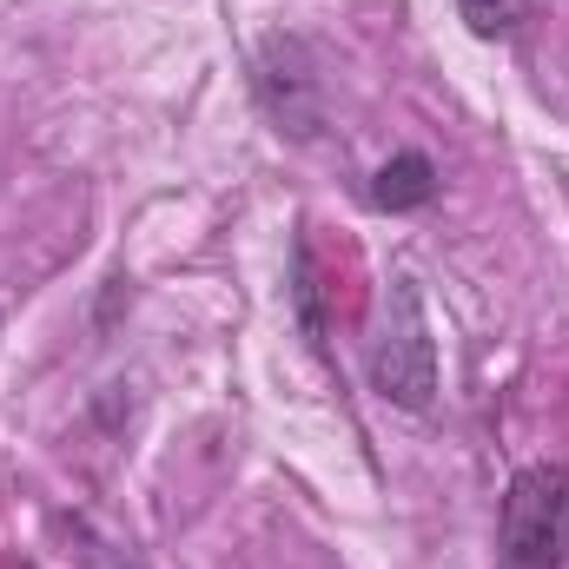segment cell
I'll return each instance as SVG.
<instances>
[{
    "instance_id": "6da1fadb",
    "label": "cell",
    "mask_w": 569,
    "mask_h": 569,
    "mask_svg": "<svg viewBox=\"0 0 569 569\" xmlns=\"http://www.w3.org/2000/svg\"><path fill=\"white\" fill-rule=\"evenodd\" d=\"M371 385L378 398H391L398 411H430L437 405V338H430L425 291L411 272H398L385 291V325H378V351H371Z\"/></svg>"
},
{
    "instance_id": "7a4b0ae2",
    "label": "cell",
    "mask_w": 569,
    "mask_h": 569,
    "mask_svg": "<svg viewBox=\"0 0 569 569\" xmlns=\"http://www.w3.org/2000/svg\"><path fill=\"white\" fill-rule=\"evenodd\" d=\"M569 550V463H530L503 497V563L557 569Z\"/></svg>"
},
{
    "instance_id": "3957f363",
    "label": "cell",
    "mask_w": 569,
    "mask_h": 569,
    "mask_svg": "<svg viewBox=\"0 0 569 569\" xmlns=\"http://www.w3.org/2000/svg\"><path fill=\"white\" fill-rule=\"evenodd\" d=\"M259 100H266V113L279 120V133H291V140H311V133L325 127L318 67H311L305 40H291V33H272V40L259 47Z\"/></svg>"
},
{
    "instance_id": "277c9868",
    "label": "cell",
    "mask_w": 569,
    "mask_h": 569,
    "mask_svg": "<svg viewBox=\"0 0 569 569\" xmlns=\"http://www.w3.org/2000/svg\"><path fill=\"white\" fill-rule=\"evenodd\" d=\"M371 199H378L385 212H418V206L437 199V166H430L425 152H398V159H385L378 179H371Z\"/></svg>"
},
{
    "instance_id": "5b68a950",
    "label": "cell",
    "mask_w": 569,
    "mask_h": 569,
    "mask_svg": "<svg viewBox=\"0 0 569 569\" xmlns=\"http://www.w3.org/2000/svg\"><path fill=\"white\" fill-rule=\"evenodd\" d=\"M457 13H463V27H470L477 40L510 33V0H457Z\"/></svg>"
}]
</instances>
